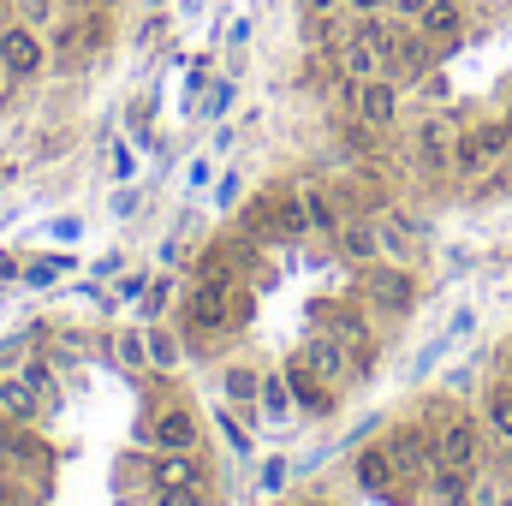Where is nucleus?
I'll return each mask as SVG.
<instances>
[{"label":"nucleus","instance_id":"1","mask_svg":"<svg viewBox=\"0 0 512 506\" xmlns=\"http://www.w3.org/2000/svg\"><path fill=\"white\" fill-rule=\"evenodd\" d=\"M179 316H185V334H197V340L227 334V328H233V280L197 274V280L185 286V298H179Z\"/></svg>","mask_w":512,"mask_h":506},{"label":"nucleus","instance_id":"2","mask_svg":"<svg viewBox=\"0 0 512 506\" xmlns=\"http://www.w3.org/2000/svg\"><path fill=\"white\" fill-rule=\"evenodd\" d=\"M358 292H364V304H370V316H405L411 304H417V274H411V262H364V280H358Z\"/></svg>","mask_w":512,"mask_h":506},{"label":"nucleus","instance_id":"3","mask_svg":"<svg viewBox=\"0 0 512 506\" xmlns=\"http://www.w3.org/2000/svg\"><path fill=\"white\" fill-rule=\"evenodd\" d=\"M435 459L441 465H459V471H483V441H489V429H483V417H471V411H441L435 417Z\"/></svg>","mask_w":512,"mask_h":506},{"label":"nucleus","instance_id":"4","mask_svg":"<svg viewBox=\"0 0 512 506\" xmlns=\"http://www.w3.org/2000/svg\"><path fill=\"white\" fill-rule=\"evenodd\" d=\"M0 54H6L12 84H36V78L54 66L48 36H42V30H30V24H18V18H6V24H0Z\"/></svg>","mask_w":512,"mask_h":506},{"label":"nucleus","instance_id":"5","mask_svg":"<svg viewBox=\"0 0 512 506\" xmlns=\"http://www.w3.org/2000/svg\"><path fill=\"white\" fill-rule=\"evenodd\" d=\"M382 447H387V459H393V471H399V483H405V489H423V477H429V465H435V435L417 429V423H399Z\"/></svg>","mask_w":512,"mask_h":506},{"label":"nucleus","instance_id":"6","mask_svg":"<svg viewBox=\"0 0 512 506\" xmlns=\"http://www.w3.org/2000/svg\"><path fill=\"white\" fill-rule=\"evenodd\" d=\"M459 131L465 126H459L453 114H423V120L411 126V155H417V167H423V173H447Z\"/></svg>","mask_w":512,"mask_h":506},{"label":"nucleus","instance_id":"7","mask_svg":"<svg viewBox=\"0 0 512 506\" xmlns=\"http://www.w3.org/2000/svg\"><path fill=\"white\" fill-rule=\"evenodd\" d=\"M298 358H304V370L316 381H328V387H340V381L352 376V346L334 334V328H316L304 346H298Z\"/></svg>","mask_w":512,"mask_h":506},{"label":"nucleus","instance_id":"8","mask_svg":"<svg viewBox=\"0 0 512 506\" xmlns=\"http://www.w3.org/2000/svg\"><path fill=\"white\" fill-rule=\"evenodd\" d=\"M191 483H209L203 447H161V459H149V489H191Z\"/></svg>","mask_w":512,"mask_h":506},{"label":"nucleus","instance_id":"9","mask_svg":"<svg viewBox=\"0 0 512 506\" xmlns=\"http://www.w3.org/2000/svg\"><path fill=\"white\" fill-rule=\"evenodd\" d=\"M411 30H417V36H429L441 54H453V48H459V36H465V0H429V6L411 18Z\"/></svg>","mask_w":512,"mask_h":506},{"label":"nucleus","instance_id":"10","mask_svg":"<svg viewBox=\"0 0 512 506\" xmlns=\"http://www.w3.org/2000/svg\"><path fill=\"white\" fill-rule=\"evenodd\" d=\"M42 417H54V411L42 405V393L18 376V370H12V376L0 370V423H18V429H30V423H42Z\"/></svg>","mask_w":512,"mask_h":506},{"label":"nucleus","instance_id":"11","mask_svg":"<svg viewBox=\"0 0 512 506\" xmlns=\"http://www.w3.org/2000/svg\"><path fill=\"white\" fill-rule=\"evenodd\" d=\"M352 483H358L364 495H382V501H399V495H405V483H399L387 447H364V453L352 459Z\"/></svg>","mask_w":512,"mask_h":506},{"label":"nucleus","instance_id":"12","mask_svg":"<svg viewBox=\"0 0 512 506\" xmlns=\"http://www.w3.org/2000/svg\"><path fill=\"white\" fill-rule=\"evenodd\" d=\"M149 441L155 447H197L203 435H197V411L185 405V399H167L161 411H155V423H149Z\"/></svg>","mask_w":512,"mask_h":506},{"label":"nucleus","instance_id":"13","mask_svg":"<svg viewBox=\"0 0 512 506\" xmlns=\"http://www.w3.org/2000/svg\"><path fill=\"white\" fill-rule=\"evenodd\" d=\"M334 251L346 256V262H376L382 256V227H376V215H346L340 221V233H334Z\"/></svg>","mask_w":512,"mask_h":506},{"label":"nucleus","instance_id":"14","mask_svg":"<svg viewBox=\"0 0 512 506\" xmlns=\"http://www.w3.org/2000/svg\"><path fill=\"white\" fill-rule=\"evenodd\" d=\"M471 483H477V471H459V465H429V477H423V495L435 506H471Z\"/></svg>","mask_w":512,"mask_h":506},{"label":"nucleus","instance_id":"15","mask_svg":"<svg viewBox=\"0 0 512 506\" xmlns=\"http://www.w3.org/2000/svg\"><path fill=\"white\" fill-rule=\"evenodd\" d=\"M477 417H483L489 441L512 447V381H507V376H495L489 387H483V405H477Z\"/></svg>","mask_w":512,"mask_h":506},{"label":"nucleus","instance_id":"16","mask_svg":"<svg viewBox=\"0 0 512 506\" xmlns=\"http://www.w3.org/2000/svg\"><path fill=\"white\" fill-rule=\"evenodd\" d=\"M495 173V161H489V149L471 137V126L459 131V143H453V161H447V179H459V185H483Z\"/></svg>","mask_w":512,"mask_h":506},{"label":"nucleus","instance_id":"17","mask_svg":"<svg viewBox=\"0 0 512 506\" xmlns=\"http://www.w3.org/2000/svg\"><path fill=\"white\" fill-rule=\"evenodd\" d=\"M280 376H286V387H292V399H298L304 411H334V387H328V381H316V376H310L298 352H292V358L280 364Z\"/></svg>","mask_w":512,"mask_h":506},{"label":"nucleus","instance_id":"18","mask_svg":"<svg viewBox=\"0 0 512 506\" xmlns=\"http://www.w3.org/2000/svg\"><path fill=\"white\" fill-rule=\"evenodd\" d=\"M292 197H298V209H304V227H310V233H322V239H334V233H340V221H346V215H340V203H334L322 185H298Z\"/></svg>","mask_w":512,"mask_h":506},{"label":"nucleus","instance_id":"19","mask_svg":"<svg viewBox=\"0 0 512 506\" xmlns=\"http://www.w3.org/2000/svg\"><path fill=\"white\" fill-rule=\"evenodd\" d=\"M292 405H298V399H292L286 376H280V370H268L262 387H256V411H262V423H286V411H292Z\"/></svg>","mask_w":512,"mask_h":506},{"label":"nucleus","instance_id":"20","mask_svg":"<svg viewBox=\"0 0 512 506\" xmlns=\"http://www.w3.org/2000/svg\"><path fill=\"white\" fill-rule=\"evenodd\" d=\"M12 18L48 36V30H54V24L66 18V0H12Z\"/></svg>","mask_w":512,"mask_h":506},{"label":"nucleus","instance_id":"21","mask_svg":"<svg viewBox=\"0 0 512 506\" xmlns=\"http://www.w3.org/2000/svg\"><path fill=\"white\" fill-rule=\"evenodd\" d=\"M18 376L42 393V405H48V411H60V381H54V364H48L42 352H36V358H24V364H18Z\"/></svg>","mask_w":512,"mask_h":506},{"label":"nucleus","instance_id":"22","mask_svg":"<svg viewBox=\"0 0 512 506\" xmlns=\"http://www.w3.org/2000/svg\"><path fill=\"white\" fill-rule=\"evenodd\" d=\"M114 358H120V370H149V340L137 328L114 334Z\"/></svg>","mask_w":512,"mask_h":506},{"label":"nucleus","instance_id":"23","mask_svg":"<svg viewBox=\"0 0 512 506\" xmlns=\"http://www.w3.org/2000/svg\"><path fill=\"white\" fill-rule=\"evenodd\" d=\"M221 387H227V399L251 405V399H256V387H262V376H256V370H245V364H227V376H221Z\"/></svg>","mask_w":512,"mask_h":506},{"label":"nucleus","instance_id":"24","mask_svg":"<svg viewBox=\"0 0 512 506\" xmlns=\"http://www.w3.org/2000/svg\"><path fill=\"white\" fill-rule=\"evenodd\" d=\"M143 340H149V370H179V340H173V334L155 328V334H143Z\"/></svg>","mask_w":512,"mask_h":506},{"label":"nucleus","instance_id":"25","mask_svg":"<svg viewBox=\"0 0 512 506\" xmlns=\"http://www.w3.org/2000/svg\"><path fill=\"white\" fill-rule=\"evenodd\" d=\"M60 268H72V262H66V256H36V262L24 268V280H30V286H54Z\"/></svg>","mask_w":512,"mask_h":506},{"label":"nucleus","instance_id":"26","mask_svg":"<svg viewBox=\"0 0 512 506\" xmlns=\"http://www.w3.org/2000/svg\"><path fill=\"white\" fill-rule=\"evenodd\" d=\"M221 429H227V441H233V453H251V429L233 417V411H221Z\"/></svg>","mask_w":512,"mask_h":506},{"label":"nucleus","instance_id":"27","mask_svg":"<svg viewBox=\"0 0 512 506\" xmlns=\"http://www.w3.org/2000/svg\"><path fill=\"white\" fill-rule=\"evenodd\" d=\"M286 477H292V465H286V459L262 465V489H268V495H280V489H286Z\"/></svg>","mask_w":512,"mask_h":506},{"label":"nucleus","instance_id":"28","mask_svg":"<svg viewBox=\"0 0 512 506\" xmlns=\"http://www.w3.org/2000/svg\"><path fill=\"white\" fill-rule=\"evenodd\" d=\"M423 6H429V0H387V12H393V18H399V24H411V18H417V12H423Z\"/></svg>","mask_w":512,"mask_h":506},{"label":"nucleus","instance_id":"29","mask_svg":"<svg viewBox=\"0 0 512 506\" xmlns=\"http://www.w3.org/2000/svg\"><path fill=\"white\" fill-rule=\"evenodd\" d=\"M352 18H370V12H387V0H340Z\"/></svg>","mask_w":512,"mask_h":506},{"label":"nucleus","instance_id":"30","mask_svg":"<svg viewBox=\"0 0 512 506\" xmlns=\"http://www.w3.org/2000/svg\"><path fill=\"white\" fill-rule=\"evenodd\" d=\"M173 304V286H149V316H161Z\"/></svg>","mask_w":512,"mask_h":506},{"label":"nucleus","instance_id":"31","mask_svg":"<svg viewBox=\"0 0 512 506\" xmlns=\"http://www.w3.org/2000/svg\"><path fill=\"white\" fill-rule=\"evenodd\" d=\"M18 501V483H12V465H0V506Z\"/></svg>","mask_w":512,"mask_h":506},{"label":"nucleus","instance_id":"32","mask_svg":"<svg viewBox=\"0 0 512 506\" xmlns=\"http://www.w3.org/2000/svg\"><path fill=\"white\" fill-rule=\"evenodd\" d=\"M12 274H18V262H12V256H0V280H12Z\"/></svg>","mask_w":512,"mask_h":506},{"label":"nucleus","instance_id":"33","mask_svg":"<svg viewBox=\"0 0 512 506\" xmlns=\"http://www.w3.org/2000/svg\"><path fill=\"white\" fill-rule=\"evenodd\" d=\"M12 90V72H6V54H0V96Z\"/></svg>","mask_w":512,"mask_h":506},{"label":"nucleus","instance_id":"34","mask_svg":"<svg viewBox=\"0 0 512 506\" xmlns=\"http://www.w3.org/2000/svg\"><path fill=\"white\" fill-rule=\"evenodd\" d=\"M507 120H512V84H507Z\"/></svg>","mask_w":512,"mask_h":506},{"label":"nucleus","instance_id":"35","mask_svg":"<svg viewBox=\"0 0 512 506\" xmlns=\"http://www.w3.org/2000/svg\"><path fill=\"white\" fill-rule=\"evenodd\" d=\"M507 358H512V352H507ZM501 376H507V381H512V364H507V370H501Z\"/></svg>","mask_w":512,"mask_h":506},{"label":"nucleus","instance_id":"36","mask_svg":"<svg viewBox=\"0 0 512 506\" xmlns=\"http://www.w3.org/2000/svg\"><path fill=\"white\" fill-rule=\"evenodd\" d=\"M304 506H328V501H304Z\"/></svg>","mask_w":512,"mask_h":506}]
</instances>
